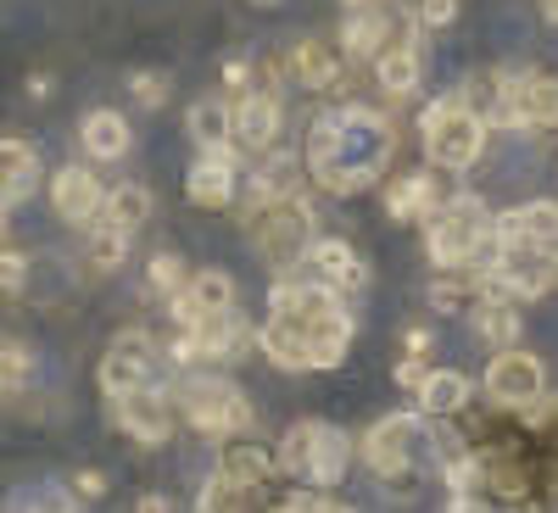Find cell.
Returning <instances> with one entry per match:
<instances>
[{
    "label": "cell",
    "mask_w": 558,
    "mask_h": 513,
    "mask_svg": "<svg viewBox=\"0 0 558 513\" xmlns=\"http://www.w3.org/2000/svg\"><path fill=\"white\" fill-rule=\"evenodd\" d=\"M291 279H313V285H330L336 296H357V291H368V268H363V257H357L347 241H313V246L291 262Z\"/></svg>",
    "instance_id": "8992f818"
},
{
    "label": "cell",
    "mask_w": 558,
    "mask_h": 513,
    "mask_svg": "<svg viewBox=\"0 0 558 513\" xmlns=\"http://www.w3.org/2000/svg\"><path fill=\"white\" fill-rule=\"evenodd\" d=\"M223 89H229V96H246V89H252L246 62H223Z\"/></svg>",
    "instance_id": "d590c367"
},
{
    "label": "cell",
    "mask_w": 558,
    "mask_h": 513,
    "mask_svg": "<svg viewBox=\"0 0 558 513\" xmlns=\"http://www.w3.org/2000/svg\"><path fill=\"white\" fill-rule=\"evenodd\" d=\"M418 457V413H391L363 436V463L380 480H408Z\"/></svg>",
    "instance_id": "5b68a950"
},
{
    "label": "cell",
    "mask_w": 558,
    "mask_h": 513,
    "mask_svg": "<svg viewBox=\"0 0 558 513\" xmlns=\"http://www.w3.org/2000/svg\"><path fill=\"white\" fill-rule=\"evenodd\" d=\"M12 207V196H7V184H0V212H7Z\"/></svg>",
    "instance_id": "60d3db41"
},
{
    "label": "cell",
    "mask_w": 558,
    "mask_h": 513,
    "mask_svg": "<svg viewBox=\"0 0 558 513\" xmlns=\"http://www.w3.org/2000/svg\"><path fill=\"white\" fill-rule=\"evenodd\" d=\"M34 179H39V157L28 139H0V184H7V196L23 201L34 191Z\"/></svg>",
    "instance_id": "e0dca14e"
},
{
    "label": "cell",
    "mask_w": 558,
    "mask_h": 513,
    "mask_svg": "<svg viewBox=\"0 0 558 513\" xmlns=\"http://www.w3.org/2000/svg\"><path fill=\"white\" fill-rule=\"evenodd\" d=\"M151 285L168 291V296H173L179 285H191V279H184V262H179L173 252H157V257H151Z\"/></svg>",
    "instance_id": "4dcf8cb0"
},
{
    "label": "cell",
    "mask_w": 558,
    "mask_h": 513,
    "mask_svg": "<svg viewBox=\"0 0 558 513\" xmlns=\"http://www.w3.org/2000/svg\"><path fill=\"white\" fill-rule=\"evenodd\" d=\"M313 436H318V418H307V425H291L286 441H279V452H274V469H286V475H302V480H307Z\"/></svg>",
    "instance_id": "484cf974"
},
{
    "label": "cell",
    "mask_w": 558,
    "mask_h": 513,
    "mask_svg": "<svg viewBox=\"0 0 558 513\" xmlns=\"http://www.w3.org/2000/svg\"><path fill=\"white\" fill-rule=\"evenodd\" d=\"M347 7H363V0H347Z\"/></svg>",
    "instance_id": "7bdbcfd3"
},
{
    "label": "cell",
    "mask_w": 558,
    "mask_h": 513,
    "mask_svg": "<svg viewBox=\"0 0 558 513\" xmlns=\"http://www.w3.org/2000/svg\"><path fill=\"white\" fill-rule=\"evenodd\" d=\"M475 330H481L492 346H514V341H520V313H514V302L486 296V302L475 307Z\"/></svg>",
    "instance_id": "cb8c5ba5"
},
{
    "label": "cell",
    "mask_w": 558,
    "mask_h": 513,
    "mask_svg": "<svg viewBox=\"0 0 558 513\" xmlns=\"http://www.w3.org/2000/svg\"><path fill=\"white\" fill-rule=\"evenodd\" d=\"M146 380H151V357L123 352V346H112V352L101 357V391H107V396H123V391L146 386Z\"/></svg>",
    "instance_id": "d6986e66"
},
{
    "label": "cell",
    "mask_w": 558,
    "mask_h": 513,
    "mask_svg": "<svg viewBox=\"0 0 558 513\" xmlns=\"http://www.w3.org/2000/svg\"><path fill=\"white\" fill-rule=\"evenodd\" d=\"M436 207H441V196H436V184L425 173H408V179H397L391 191H386V212L391 218H425Z\"/></svg>",
    "instance_id": "ac0fdd59"
},
{
    "label": "cell",
    "mask_w": 558,
    "mask_h": 513,
    "mask_svg": "<svg viewBox=\"0 0 558 513\" xmlns=\"http://www.w3.org/2000/svg\"><path fill=\"white\" fill-rule=\"evenodd\" d=\"M34 375V357L17 341H0V391H23V380Z\"/></svg>",
    "instance_id": "f1b7e54d"
},
{
    "label": "cell",
    "mask_w": 558,
    "mask_h": 513,
    "mask_svg": "<svg viewBox=\"0 0 558 513\" xmlns=\"http://www.w3.org/2000/svg\"><path fill=\"white\" fill-rule=\"evenodd\" d=\"M486 391H492L502 407H531V402L547 391V368H542V357H531V352H497L492 368H486Z\"/></svg>",
    "instance_id": "52a82bcc"
},
{
    "label": "cell",
    "mask_w": 558,
    "mask_h": 513,
    "mask_svg": "<svg viewBox=\"0 0 558 513\" xmlns=\"http://www.w3.org/2000/svg\"><path fill=\"white\" fill-rule=\"evenodd\" d=\"M486 118L481 112H470L463 101H436L430 112H425V151H430V162L436 168H470V162H481V151H486Z\"/></svg>",
    "instance_id": "7a4b0ae2"
},
{
    "label": "cell",
    "mask_w": 558,
    "mask_h": 513,
    "mask_svg": "<svg viewBox=\"0 0 558 513\" xmlns=\"http://www.w3.org/2000/svg\"><path fill=\"white\" fill-rule=\"evenodd\" d=\"M218 475H229V480H241V486L257 491L263 480H274V452H263L252 441H229L223 457H218Z\"/></svg>",
    "instance_id": "2e32d148"
},
{
    "label": "cell",
    "mask_w": 558,
    "mask_h": 513,
    "mask_svg": "<svg viewBox=\"0 0 558 513\" xmlns=\"http://www.w3.org/2000/svg\"><path fill=\"white\" fill-rule=\"evenodd\" d=\"M486 123L492 129H558V78H547V73L502 78Z\"/></svg>",
    "instance_id": "3957f363"
},
{
    "label": "cell",
    "mask_w": 558,
    "mask_h": 513,
    "mask_svg": "<svg viewBox=\"0 0 558 513\" xmlns=\"http://www.w3.org/2000/svg\"><path fill=\"white\" fill-rule=\"evenodd\" d=\"M375 73H380V89L408 96V89L418 84V51H413V45H386V51L375 57Z\"/></svg>",
    "instance_id": "603a6c76"
},
{
    "label": "cell",
    "mask_w": 558,
    "mask_h": 513,
    "mask_svg": "<svg viewBox=\"0 0 558 513\" xmlns=\"http://www.w3.org/2000/svg\"><path fill=\"white\" fill-rule=\"evenodd\" d=\"M129 252V229H112V223H96V241H89V262H96L101 273L118 268Z\"/></svg>",
    "instance_id": "83f0119b"
},
{
    "label": "cell",
    "mask_w": 558,
    "mask_h": 513,
    "mask_svg": "<svg viewBox=\"0 0 558 513\" xmlns=\"http://www.w3.org/2000/svg\"><path fill=\"white\" fill-rule=\"evenodd\" d=\"M129 89H134L140 107H162V101H168V78H162V73H134Z\"/></svg>",
    "instance_id": "1f68e13d"
},
{
    "label": "cell",
    "mask_w": 558,
    "mask_h": 513,
    "mask_svg": "<svg viewBox=\"0 0 558 513\" xmlns=\"http://www.w3.org/2000/svg\"><path fill=\"white\" fill-rule=\"evenodd\" d=\"M257 7H279V0H257Z\"/></svg>",
    "instance_id": "b9f144b4"
},
{
    "label": "cell",
    "mask_w": 558,
    "mask_h": 513,
    "mask_svg": "<svg viewBox=\"0 0 558 513\" xmlns=\"http://www.w3.org/2000/svg\"><path fill=\"white\" fill-rule=\"evenodd\" d=\"M78 134H84V151H89V157H101V162H118V157L134 146L129 118H123V112H107V107H101V112H89Z\"/></svg>",
    "instance_id": "4fadbf2b"
},
{
    "label": "cell",
    "mask_w": 558,
    "mask_h": 513,
    "mask_svg": "<svg viewBox=\"0 0 558 513\" xmlns=\"http://www.w3.org/2000/svg\"><path fill=\"white\" fill-rule=\"evenodd\" d=\"M397 386H408V391L425 386V357H413V352H408V363L397 368Z\"/></svg>",
    "instance_id": "8d00e7d4"
},
{
    "label": "cell",
    "mask_w": 558,
    "mask_h": 513,
    "mask_svg": "<svg viewBox=\"0 0 558 513\" xmlns=\"http://www.w3.org/2000/svg\"><path fill=\"white\" fill-rule=\"evenodd\" d=\"M430 346H436V341H430V335H425V330H413V335H408V352H413V357H425V352H430Z\"/></svg>",
    "instance_id": "f35d334b"
},
{
    "label": "cell",
    "mask_w": 558,
    "mask_h": 513,
    "mask_svg": "<svg viewBox=\"0 0 558 513\" xmlns=\"http://www.w3.org/2000/svg\"><path fill=\"white\" fill-rule=\"evenodd\" d=\"M291 78H302L307 89L336 84V51L324 39H302L296 51H291Z\"/></svg>",
    "instance_id": "7402d4cb"
},
{
    "label": "cell",
    "mask_w": 558,
    "mask_h": 513,
    "mask_svg": "<svg viewBox=\"0 0 558 513\" xmlns=\"http://www.w3.org/2000/svg\"><path fill=\"white\" fill-rule=\"evenodd\" d=\"M542 7H547V17H553V23H558V0H542Z\"/></svg>",
    "instance_id": "ab89813d"
},
{
    "label": "cell",
    "mask_w": 558,
    "mask_h": 513,
    "mask_svg": "<svg viewBox=\"0 0 558 513\" xmlns=\"http://www.w3.org/2000/svg\"><path fill=\"white\" fill-rule=\"evenodd\" d=\"M184 196L207 212H223L235 201V151H202V162L184 179Z\"/></svg>",
    "instance_id": "30bf717a"
},
{
    "label": "cell",
    "mask_w": 558,
    "mask_h": 513,
    "mask_svg": "<svg viewBox=\"0 0 558 513\" xmlns=\"http://www.w3.org/2000/svg\"><path fill=\"white\" fill-rule=\"evenodd\" d=\"M291 508H330L324 491H291Z\"/></svg>",
    "instance_id": "74e56055"
},
{
    "label": "cell",
    "mask_w": 558,
    "mask_h": 513,
    "mask_svg": "<svg viewBox=\"0 0 558 513\" xmlns=\"http://www.w3.org/2000/svg\"><path fill=\"white\" fill-rule=\"evenodd\" d=\"M112 402H118V425H123L134 441H146V447L168 441L173 413H168V396H162V386L151 391V380H146V386H134V391H123V396H112Z\"/></svg>",
    "instance_id": "ba28073f"
},
{
    "label": "cell",
    "mask_w": 558,
    "mask_h": 513,
    "mask_svg": "<svg viewBox=\"0 0 558 513\" xmlns=\"http://www.w3.org/2000/svg\"><path fill=\"white\" fill-rule=\"evenodd\" d=\"M23 279H28V257L0 246V291H23Z\"/></svg>",
    "instance_id": "d6a6232c"
},
{
    "label": "cell",
    "mask_w": 558,
    "mask_h": 513,
    "mask_svg": "<svg viewBox=\"0 0 558 513\" xmlns=\"http://www.w3.org/2000/svg\"><path fill=\"white\" fill-rule=\"evenodd\" d=\"M101 201H107V191H101V179L89 173V168H57V179H51V207L68 218V223H96L101 218Z\"/></svg>",
    "instance_id": "9c48e42d"
},
{
    "label": "cell",
    "mask_w": 558,
    "mask_h": 513,
    "mask_svg": "<svg viewBox=\"0 0 558 513\" xmlns=\"http://www.w3.org/2000/svg\"><path fill=\"white\" fill-rule=\"evenodd\" d=\"M347 463H352L347 436L330 430V425H318V436H313V457H307V480H313V486H336V480L347 475Z\"/></svg>",
    "instance_id": "5bb4252c"
},
{
    "label": "cell",
    "mask_w": 558,
    "mask_h": 513,
    "mask_svg": "<svg viewBox=\"0 0 558 513\" xmlns=\"http://www.w3.org/2000/svg\"><path fill=\"white\" fill-rule=\"evenodd\" d=\"M191 296L207 307V313H223V307H235V279H229L223 268H202L191 279Z\"/></svg>",
    "instance_id": "4316f807"
},
{
    "label": "cell",
    "mask_w": 558,
    "mask_h": 513,
    "mask_svg": "<svg viewBox=\"0 0 558 513\" xmlns=\"http://www.w3.org/2000/svg\"><path fill=\"white\" fill-rule=\"evenodd\" d=\"M73 491H78L84 502H96V497H107V475H101V469H78V475H73Z\"/></svg>",
    "instance_id": "e575fe53"
},
{
    "label": "cell",
    "mask_w": 558,
    "mask_h": 513,
    "mask_svg": "<svg viewBox=\"0 0 558 513\" xmlns=\"http://www.w3.org/2000/svg\"><path fill=\"white\" fill-rule=\"evenodd\" d=\"M229 118H235V146L263 151L279 129V89H246V101L229 107Z\"/></svg>",
    "instance_id": "8fae6325"
},
{
    "label": "cell",
    "mask_w": 558,
    "mask_h": 513,
    "mask_svg": "<svg viewBox=\"0 0 558 513\" xmlns=\"http://www.w3.org/2000/svg\"><path fill=\"white\" fill-rule=\"evenodd\" d=\"M386 28H391L386 12L363 0V7H352V23H347V51L352 57H380L386 51Z\"/></svg>",
    "instance_id": "44dd1931"
},
{
    "label": "cell",
    "mask_w": 558,
    "mask_h": 513,
    "mask_svg": "<svg viewBox=\"0 0 558 513\" xmlns=\"http://www.w3.org/2000/svg\"><path fill=\"white\" fill-rule=\"evenodd\" d=\"M179 402H184V418H191L202 436H235V430L252 425L246 396L229 386L223 375H202V380H191V386L179 391Z\"/></svg>",
    "instance_id": "277c9868"
},
{
    "label": "cell",
    "mask_w": 558,
    "mask_h": 513,
    "mask_svg": "<svg viewBox=\"0 0 558 513\" xmlns=\"http://www.w3.org/2000/svg\"><path fill=\"white\" fill-rule=\"evenodd\" d=\"M458 17V0H418V23H430V28H447Z\"/></svg>",
    "instance_id": "836d02e7"
},
{
    "label": "cell",
    "mask_w": 558,
    "mask_h": 513,
    "mask_svg": "<svg viewBox=\"0 0 558 513\" xmlns=\"http://www.w3.org/2000/svg\"><path fill=\"white\" fill-rule=\"evenodd\" d=\"M191 139L202 151H241L235 146V118H229L223 101H196L191 107Z\"/></svg>",
    "instance_id": "9a60e30c"
},
{
    "label": "cell",
    "mask_w": 558,
    "mask_h": 513,
    "mask_svg": "<svg viewBox=\"0 0 558 513\" xmlns=\"http://www.w3.org/2000/svg\"><path fill=\"white\" fill-rule=\"evenodd\" d=\"M497 241L502 246H525V241H542V246H558V201H531V207H514L492 218Z\"/></svg>",
    "instance_id": "7c38bea8"
},
{
    "label": "cell",
    "mask_w": 558,
    "mask_h": 513,
    "mask_svg": "<svg viewBox=\"0 0 558 513\" xmlns=\"http://www.w3.org/2000/svg\"><path fill=\"white\" fill-rule=\"evenodd\" d=\"M246 229H252V241H257L263 262L291 268V262L313 246V207H307V196L286 191V196L263 201L257 212H246Z\"/></svg>",
    "instance_id": "6da1fadb"
},
{
    "label": "cell",
    "mask_w": 558,
    "mask_h": 513,
    "mask_svg": "<svg viewBox=\"0 0 558 513\" xmlns=\"http://www.w3.org/2000/svg\"><path fill=\"white\" fill-rule=\"evenodd\" d=\"M246 497H252V486L229 480V475H213V486L196 497V508H246Z\"/></svg>",
    "instance_id": "f546056e"
},
{
    "label": "cell",
    "mask_w": 558,
    "mask_h": 513,
    "mask_svg": "<svg viewBox=\"0 0 558 513\" xmlns=\"http://www.w3.org/2000/svg\"><path fill=\"white\" fill-rule=\"evenodd\" d=\"M151 218V191L146 184H118V191L101 201V218L96 223H112V229H140Z\"/></svg>",
    "instance_id": "ffe728a7"
},
{
    "label": "cell",
    "mask_w": 558,
    "mask_h": 513,
    "mask_svg": "<svg viewBox=\"0 0 558 513\" xmlns=\"http://www.w3.org/2000/svg\"><path fill=\"white\" fill-rule=\"evenodd\" d=\"M418 402H425V413H458L470 402V380L452 375V368H436V375H425V386H418Z\"/></svg>",
    "instance_id": "d4e9b609"
}]
</instances>
